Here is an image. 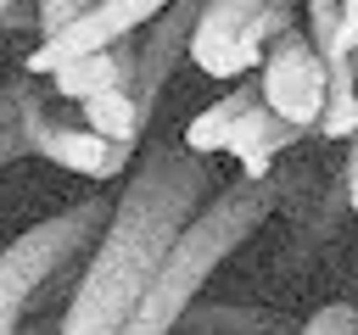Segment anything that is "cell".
<instances>
[{"mask_svg":"<svg viewBox=\"0 0 358 335\" xmlns=\"http://www.w3.org/2000/svg\"><path fill=\"white\" fill-rule=\"evenodd\" d=\"M201 190H207V168L196 151L145 156V168L112 201V212L95 234L90 268H84L56 335H123V324L140 307L168 240L201 207Z\"/></svg>","mask_w":358,"mask_h":335,"instance_id":"cell-1","label":"cell"},{"mask_svg":"<svg viewBox=\"0 0 358 335\" xmlns=\"http://www.w3.org/2000/svg\"><path fill=\"white\" fill-rule=\"evenodd\" d=\"M274 207H280L274 173H268V179H246V173H241V179L224 184L213 201H201V207L185 218V229L168 240V251H162V262H157L140 307L129 313L123 335H173L179 318H185V313L196 307V296L207 290V279L268 223Z\"/></svg>","mask_w":358,"mask_h":335,"instance_id":"cell-2","label":"cell"},{"mask_svg":"<svg viewBox=\"0 0 358 335\" xmlns=\"http://www.w3.org/2000/svg\"><path fill=\"white\" fill-rule=\"evenodd\" d=\"M106 212H112V201H95V195H90V201H73V207L50 212L45 223L22 229V234L0 251V335H17L34 290H39L50 274H62L73 257H84V251L95 246Z\"/></svg>","mask_w":358,"mask_h":335,"instance_id":"cell-3","label":"cell"},{"mask_svg":"<svg viewBox=\"0 0 358 335\" xmlns=\"http://www.w3.org/2000/svg\"><path fill=\"white\" fill-rule=\"evenodd\" d=\"M296 0H201L185 56L207 78H246L257 73L268 39L291 22Z\"/></svg>","mask_w":358,"mask_h":335,"instance_id":"cell-4","label":"cell"},{"mask_svg":"<svg viewBox=\"0 0 358 335\" xmlns=\"http://www.w3.org/2000/svg\"><path fill=\"white\" fill-rule=\"evenodd\" d=\"M252 84H257V95H263V106H268L274 117H285V123H296V128H313L319 112H324L330 61H324V50L308 39V28L285 22V28L268 39Z\"/></svg>","mask_w":358,"mask_h":335,"instance_id":"cell-5","label":"cell"},{"mask_svg":"<svg viewBox=\"0 0 358 335\" xmlns=\"http://www.w3.org/2000/svg\"><path fill=\"white\" fill-rule=\"evenodd\" d=\"M17 134H22L28 156H45V162H56V168H67V173H78V179H90V184L117 179V173L134 162V145L101 140L95 128H84V123H62L56 112H45V106H39V89L22 95Z\"/></svg>","mask_w":358,"mask_h":335,"instance_id":"cell-6","label":"cell"},{"mask_svg":"<svg viewBox=\"0 0 358 335\" xmlns=\"http://www.w3.org/2000/svg\"><path fill=\"white\" fill-rule=\"evenodd\" d=\"M162 6H173V0H95V6H90V11H78L67 28L39 34V45L28 50L22 73L45 78V73H56V67H62V61H73V56L106 50V45H117V39H134V34H140Z\"/></svg>","mask_w":358,"mask_h":335,"instance_id":"cell-7","label":"cell"},{"mask_svg":"<svg viewBox=\"0 0 358 335\" xmlns=\"http://www.w3.org/2000/svg\"><path fill=\"white\" fill-rule=\"evenodd\" d=\"M196 11H201V0H173V6H162V11L140 28L145 39H134L129 89H134V100H140L145 112H157V95H162V84H168L173 61H179V56H185V45H190Z\"/></svg>","mask_w":358,"mask_h":335,"instance_id":"cell-8","label":"cell"},{"mask_svg":"<svg viewBox=\"0 0 358 335\" xmlns=\"http://www.w3.org/2000/svg\"><path fill=\"white\" fill-rule=\"evenodd\" d=\"M308 128H296V123H285V117H274L268 106H263V95L229 123V140H224V156H235L241 162V173L246 179H268L274 173V156L285 151V145H296Z\"/></svg>","mask_w":358,"mask_h":335,"instance_id":"cell-9","label":"cell"},{"mask_svg":"<svg viewBox=\"0 0 358 335\" xmlns=\"http://www.w3.org/2000/svg\"><path fill=\"white\" fill-rule=\"evenodd\" d=\"M129 67H134V39H117V45H106V50H90V56H73V61H62L56 73H45L50 78V89L62 95V100H84V95H95V89H106V84H129Z\"/></svg>","mask_w":358,"mask_h":335,"instance_id":"cell-10","label":"cell"},{"mask_svg":"<svg viewBox=\"0 0 358 335\" xmlns=\"http://www.w3.org/2000/svg\"><path fill=\"white\" fill-rule=\"evenodd\" d=\"M78 123H84V128H95L101 140L134 145V140L145 134L151 112L134 100V89H129V84H106V89H95V95H84V100H78Z\"/></svg>","mask_w":358,"mask_h":335,"instance_id":"cell-11","label":"cell"},{"mask_svg":"<svg viewBox=\"0 0 358 335\" xmlns=\"http://www.w3.org/2000/svg\"><path fill=\"white\" fill-rule=\"evenodd\" d=\"M252 100H257V84H235V89H224L213 106H201V112L179 128V145H185V151H196V156H224L229 123H235Z\"/></svg>","mask_w":358,"mask_h":335,"instance_id":"cell-12","label":"cell"},{"mask_svg":"<svg viewBox=\"0 0 358 335\" xmlns=\"http://www.w3.org/2000/svg\"><path fill=\"white\" fill-rule=\"evenodd\" d=\"M185 318H190V313H185ZM185 318H179V324H185ZM190 329H201V335H213V329H224V335H280L274 318H263V313H235V307H207V313L190 318Z\"/></svg>","mask_w":358,"mask_h":335,"instance_id":"cell-13","label":"cell"},{"mask_svg":"<svg viewBox=\"0 0 358 335\" xmlns=\"http://www.w3.org/2000/svg\"><path fill=\"white\" fill-rule=\"evenodd\" d=\"M296 335H358V307H352V302H330V307H319Z\"/></svg>","mask_w":358,"mask_h":335,"instance_id":"cell-14","label":"cell"},{"mask_svg":"<svg viewBox=\"0 0 358 335\" xmlns=\"http://www.w3.org/2000/svg\"><path fill=\"white\" fill-rule=\"evenodd\" d=\"M302 6H308V39L319 50H330L336 45V11H341V0H302Z\"/></svg>","mask_w":358,"mask_h":335,"instance_id":"cell-15","label":"cell"},{"mask_svg":"<svg viewBox=\"0 0 358 335\" xmlns=\"http://www.w3.org/2000/svg\"><path fill=\"white\" fill-rule=\"evenodd\" d=\"M336 56H358V0H341V11H336V45L324 50V61H336Z\"/></svg>","mask_w":358,"mask_h":335,"instance_id":"cell-16","label":"cell"},{"mask_svg":"<svg viewBox=\"0 0 358 335\" xmlns=\"http://www.w3.org/2000/svg\"><path fill=\"white\" fill-rule=\"evenodd\" d=\"M95 0H39V28L45 34H56V28H67L78 11H90Z\"/></svg>","mask_w":358,"mask_h":335,"instance_id":"cell-17","label":"cell"},{"mask_svg":"<svg viewBox=\"0 0 358 335\" xmlns=\"http://www.w3.org/2000/svg\"><path fill=\"white\" fill-rule=\"evenodd\" d=\"M341 190H347V212L358 218V128L347 134V162H341Z\"/></svg>","mask_w":358,"mask_h":335,"instance_id":"cell-18","label":"cell"},{"mask_svg":"<svg viewBox=\"0 0 358 335\" xmlns=\"http://www.w3.org/2000/svg\"><path fill=\"white\" fill-rule=\"evenodd\" d=\"M28 89H34V73H28V78H17L11 89H0V128H6V123H17V112H22V95H28Z\"/></svg>","mask_w":358,"mask_h":335,"instance_id":"cell-19","label":"cell"},{"mask_svg":"<svg viewBox=\"0 0 358 335\" xmlns=\"http://www.w3.org/2000/svg\"><path fill=\"white\" fill-rule=\"evenodd\" d=\"M17 156H28V145H22L17 123H6V128H0V168H6V162H17Z\"/></svg>","mask_w":358,"mask_h":335,"instance_id":"cell-20","label":"cell"},{"mask_svg":"<svg viewBox=\"0 0 358 335\" xmlns=\"http://www.w3.org/2000/svg\"><path fill=\"white\" fill-rule=\"evenodd\" d=\"M11 11H17V0H0V22H6V17H11Z\"/></svg>","mask_w":358,"mask_h":335,"instance_id":"cell-21","label":"cell"}]
</instances>
